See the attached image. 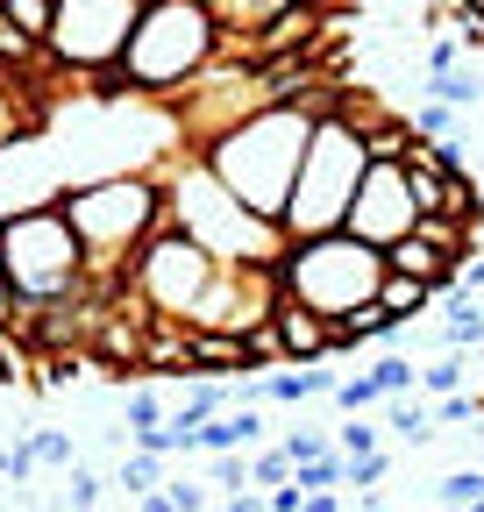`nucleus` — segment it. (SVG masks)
Segmentation results:
<instances>
[{
  "instance_id": "nucleus-20",
  "label": "nucleus",
  "mask_w": 484,
  "mask_h": 512,
  "mask_svg": "<svg viewBox=\"0 0 484 512\" xmlns=\"http://www.w3.org/2000/svg\"><path fill=\"white\" fill-rule=\"evenodd\" d=\"M385 427H392L406 448H420V441H435V406H420V399H385Z\"/></svg>"
},
{
  "instance_id": "nucleus-28",
  "label": "nucleus",
  "mask_w": 484,
  "mask_h": 512,
  "mask_svg": "<svg viewBox=\"0 0 484 512\" xmlns=\"http://www.w3.org/2000/svg\"><path fill=\"white\" fill-rule=\"evenodd\" d=\"M335 456H342V463H356V456H378V427L363 420V413H356L349 427H335Z\"/></svg>"
},
{
  "instance_id": "nucleus-33",
  "label": "nucleus",
  "mask_w": 484,
  "mask_h": 512,
  "mask_svg": "<svg viewBox=\"0 0 484 512\" xmlns=\"http://www.w3.org/2000/svg\"><path fill=\"white\" fill-rule=\"evenodd\" d=\"M449 128H456V114H449V107H435V100H420V107H413V136L449 143Z\"/></svg>"
},
{
  "instance_id": "nucleus-24",
  "label": "nucleus",
  "mask_w": 484,
  "mask_h": 512,
  "mask_svg": "<svg viewBox=\"0 0 484 512\" xmlns=\"http://www.w3.org/2000/svg\"><path fill=\"white\" fill-rule=\"evenodd\" d=\"M0 15H8L22 36L50 43V22H57V0H0Z\"/></svg>"
},
{
  "instance_id": "nucleus-38",
  "label": "nucleus",
  "mask_w": 484,
  "mask_h": 512,
  "mask_svg": "<svg viewBox=\"0 0 484 512\" xmlns=\"http://www.w3.org/2000/svg\"><path fill=\"white\" fill-rule=\"evenodd\" d=\"M456 292H463V299H477V292H484V256H477V264H463V271H456Z\"/></svg>"
},
{
  "instance_id": "nucleus-45",
  "label": "nucleus",
  "mask_w": 484,
  "mask_h": 512,
  "mask_svg": "<svg viewBox=\"0 0 484 512\" xmlns=\"http://www.w3.org/2000/svg\"><path fill=\"white\" fill-rule=\"evenodd\" d=\"M477 185H484V178H477Z\"/></svg>"
},
{
  "instance_id": "nucleus-34",
  "label": "nucleus",
  "mask_w": 484,
  "mask_h": 512,
  "mask_svg": "<svg viewBox=\"0 0 484 512\" xmlns=\"http://www.w3.org/2000/svg\"><path fill=\"white\" fill-rule=\"evenodd\" d=\"M335 456V441H321V434H285V463L299 470V463H328Z\"/></svg>"
},
{
  "instance_id": "nucleus-5",
  "label": "nucleus",
  "mask_w": 484,
  "mask_h": 512,
  "mask_svg": "<svg viewBox=\"0 0 484 512\" xmlns=\"http://www.w3.org/2000/svg\"><path fill=\"white\" fill-rule=\"evenodd\" d=\"M371 171V150H363V128L356 114L335 100L321 121H314V143H307V164H299V185L278 214L285 242H314V235H335L356 207V185Z\"/></svg>"
},
{
  "instance_id": "nucleus-12",
  "label": "nucleus",
  "mask_w": 484,
  "mask_h": 512,
  "mask_svg": "<svg viewBox=\"0 0 484 512\" xmlns=\"http://www.w3.org/2000/svg\"><path fill=\"white\" fill-rule=\"evenodd\" d=\"M285 8H292V0H207V15H214V29H221V57H242V50H250V36L271 29Z\"/></svg>"
},
{
  "instance_id": "nucleus-4",
  "label": "nucleus",
  "mask_w": 484,
  "mask_h": 512,
  "mask_svg": "<svg viewBox=\"0 0 484 512\" xmlns=\"http://www.w3.org/2000/svg\"><path fill=\"white\" fill-rule=\"evenodd\" d=\"M214 64H221V29L207 0H143V22L121 50V86L143 100H178Z\"/></svg>"
},
{
  "instance_id": "nucleus-29",
  "label": "nucleus",
  "mask_w": 484,
  "mask_h": 512,
  "mask_svg": "<svg viewBox=\"0 0 484 512\" xmlns=\"http://www.w3.org/2000/svg\"><path fill=\"white\" fill-rule=\"evenodd\" d=\"M278 484H292V463H285V448H264V456H250V491H278Z\"/></svg>"
},
{
  "instance_id": "nucleus-2",
  "label": "nucleus",
  "mask_w": 484,
  "mask_h": 512,
  "mask_svg": "<svg viewBox=\"0 0 484 512\" xmlns=\"http://www.w3.org/2000/svg\"><path fill=\"white\" fill-rule=\"evenodd\" d=\"M335 100H342L335 86H328L321 100H278V107L250 114L242 128H228V136H214V143L200 150V164H207L257 221H278L285 200H292V185H299V164H307L314 121H321Z\"/></svg>"
},
{
  "instance_id": "nucleus-15",
  "label": "nucleus",
  "mask_w": 484,
  "mask_h": 512,
  "mask_svg": "<svg viewBox=\"0 0 484 512\" xmlns=\"http://www.w3.org/2000/svg\"><path fill=\"white\" fill-rule=\"evenodd\" d=\"M250 441H264V413H257V406H228V413H214V420L200 427V448H207V456H235V448H250Z\"/></svg>"
},
{
  "instance_id": "nucleus-32",
  "label": "nucleus",
  "mask_w": 484,
  "mask_h": 512,
  "mask_svg": "<svg viewBox=\"0 0 484 512\" xmlns=\"http://www.w3.org/2000/svg\"><path fill=\"white\" fill-rule=\"evenodd\" d=\"M292 484L307 491V498H314V491H335V484H342V456H328V463H299Z\"/></svg>"
},
{
  "instance_id": "nucleus-21",
  "label": "nucleus",
  "mask_w": 484,
  "mask_h": 512,
  "mask_svg": "<svg viewBox=\"0 0 484 512\" xmlns=\"http://www.w3.org/2000/svg\"><path fill=\"white\" fill-rule=\"evenodd\" d=\"M114 491H129V498L164 491V456H150V448H129V456H121V470H114Z\"/></svg>"
},
{
  "instance_id": "nucleus-37",
  "label": "nucleus",
  "mask_w": 484,
  "mask_h": 512,
  "mask_svg": "<svg viewBox=\"0 0 484 512\" xmlns=\"http://www.w3.org/2000/svg\"><path fill=\"white\" fill-rule=\"evenodd\" d=\"M264 505H271V512H299V505H307V491H299V484H278Z\"/></svg>"
},
{
  "instance_id": "nucleus-36",
  "label": "nucleus",
  "mask_w": 484,
  "mask_h": 512,
  "mask_svg": "<svg viewBox=\"0 0 484 512\" xmlns=\"http://www.w3.org/2000/svg\"><path fill=\"white\" fill-rule=\"evenodd\" d=\"M164 498H171L178 512H214V491H200V484H171V477H164Z\"/></svg>"
},
{
  "instance_id": "nucleus-40",
  "label": "nucleus",
  "mask_w": 484,
  "mask_h": 512,
  "mask_svg": "<svg viewBox=\"0 0 484 512\" xmlns=\"http://www.w3.org/2000/svg\"><path fill=\"white\" fill-rule=\"evenodd\" d=\"M136 512H178V505H171L164 491H143V498H136Z\"/></svg>"
},
{
  "instance_id": "nucleus-35",
  "label": "nucleus",
  "mask_w": 484,
  "mask_h": 512,
  "mask_svg": "<svg viewBox=\"0 0 484 512\" xmlns=\"http://www.w3.org/2000/svg\"><path fill=\"white\" fill-rule=\"evenodd\" d=\"M456 64H463V43H456V36H435V43H428V64H420V79H442V72H456Z\"/></svg>"
},
{
  "instance_id": "nucleus-8",
  "label": "nucleus",
  "mask_w": 484,
  "mask_h": 512,
  "mask_svg": "<svg viewBox=\"0 0 484 512\" xmlns=\"http://www.w3.org/2000/svg\"><path fill=\"white\" fill-rule=\"evenodd\" d=\"M136 22H143V0H57L43 57L79 86L93 72H114L121 50H129V36H136Z\"/></svg>"
},
{
  "instance_id": "nucleus-7",
  "label": "nucleus",
  "mask_w": 484,
  "mask_h": 512,
  "mask_svg": "<svg viewBox=\"0 0 484 512\" xmlns=\"http://www.w3.org/2000/svg\"><path fill=\"white\" fill-rule=\"evenodd\" d=\"M0 278H8L29 306H50V299H79L93 292L86 285V249L65 221V207H29L15 221H0Z\"/></svg>"
},
{
  "instance_id": "nucleus-25",
  "label": "nucleus",
  "mask_w": 484,
  "mask_h": 512,
  "mask_svg": "<svg viewBox=\"0 0 484 512\" xmlns=\"http://www.w3.org/2000/svg\"><path fill=\"white\" fill-rule=\"evenodd\" d=\"M29 448H36V463H50V470H79V441L65 427H36Z\"/></svg>"
},
{
  "instance_id": "nucleus-18",
  "label": "nucleus",
  "mask_w": 484,
  "mask_h": 512,
  "mask_svg": "<svg viewBox=\"0 0 484 512\" xmlns=\"http://www.w3.org/2000/svg\"><path fill=\"white\" fill-rule=\"evenodd\" d=\"M442 349H449V356H470V349H484V299H463V292H449Z\"/></svg>"
},
{
  "instance_id": "nucleus-6",
  "label": "nucleus",
  "mask_w": 484,
  "mask_h": 512,
  "mask_svg": "<svg viewBox=\"0 0 484 512\" xmlns=\"http://www.w3.org/2000/svg\"><path fill=\"white\" fill-rule=\"evenodd\" d=\"M378 285H385V249L356 242L349 228L314 235V242H285V256H278V292L299 299L307 313H321V320L363 313L378 299Z\"/></svg>"
},
{
  "instance_id": "nucleus-1",
  "label": "nucleus",
  "mask_w": 484,
  "mask_h": 512,
  "mask_svg": "<svg viewBox=\"0 0 484 512\" xmlns=\"http://www.w3.org/2000/svg\"><path fill=\"white\" fill-rule=\"evenodd\" d=\"M79 249H86V285L100 299H114L129 285L143 242L171 221V200H164V178L157 171H100V178H72L57 192Z\"/></svg>"
},
{
  "instance_id": "nucleus-26",
  "label": "nucleus",
  "mask_w": 484,
  "mask_h": 512,
  "mask_svg": "<svg viewBox=\"0 0 484 512\" xmlns=\"http://www.w3.org/2000/svg\"><path fill=\"white\" fill-rule=\"evenodd\" d=\"M435 498H442V512H463V505H477L484 498V470L470 463V470H449L442 484H435Z\"/></svg>"
},
{
  "instance_id": "nucleus-44",
  "label": "nucleus",
  "mask_w": 484,
  "mask_h": 512,
  "mask_svg": "<svg viewBox=\"0 0 484 512\" xmlns=\"http://www.w3.org/2000/svg\"><path fill=\"white\" fill-rule=\"evenodd\" d=\"M477 242H484V221H477Z\"/></svg>"
},
{
  "instance_id": "nucleus-23",
  "label": "nucleus",
  "mask_w": 484,
  "mask_h": 512,
  "mask_svg": "<svg viewBox=\"0 0 484 512\" xmlns=\"http://www.w3.org/2000/svg\"><path fill=\"white\" fill-rule=\"evenodd\" d=\"M463 377H470V363L442 349L435 363H420V392H428V399H456V392H463Z\"/></svg>"
},
{
  "instance_id": "nucleus-43",
  "label": "nucleus",
  "mask_w": 484,
  "mask_h": 512,
  "mask_svg": "<svg viewBox=\"0 0 484 512\" xmlns=\"http://www.w3.org/2000/svg\"><path fill=\"white\" fill-rule=\"evenodd\" d=\"M463 512H484V498H477V505H463Z\"/></svg>"
},
{
  "instance_id": "nucleus-9",
  "label": "nucleus",
  "mask_w": 484,
  "mask_h": 512,
  "mask_svg": "<svg viewBox=\"0 0 484 512\" xmlns=\"http://www.w3.org/2000/svg\"><path fill=\"white\" fill-rule=\"evenodd\" d=\"M214 256L193 242V235H178L171 221L143 242V256H136V271H129V292L157 313V320H186L200 299H207V285H214Z\"/></svg>"
},
{
  "instance_id": "nucleus-30",
  "label": "nucleus",
  "mask_w": 484,
  "mask_h": 512,
  "mask_svg": "<svg viewBox=\"0 0 484 512\" xmlns=\"http://www.w3.org/2000/svg\"><path fill=\"white\" fill-rule=\"evenodd\" d=\"M385 470H392V456H385V448H378V456H356V463H342V484H356L363 498H371V491L385 484Z\"/></svg>"
},
{
  "instance_id": "nucleus-41",
  "label": "nucleus",
  "mask_w": 484,
  "mask_h": 512,
  "mask_svg": "<svg viewBox=\"0 0 484 512\" xmlns=\"http://www.w3.org/2000/svg\"><path fill=\"white\" fill-rule=\"evenodd\" d=\"M292 8H321V15H328V8H335V0H292Z\"/></svg>"
},
{
  "instance_id": "nucleus-39",
  "label": "nucleus",
  "mask_w": 484,
  "mask_h": 512,
  "mask_svg": "<svg viewBox=\"0 0 484 512\" xmlns=\"http://www.w3.org/2000/svg\"><path fill=\"white\" fill-rule=\"evenodd\" d=\"M214 512H271V505H264V491H242V498H221Z\"/></svg>"
},
{
  "instance_id": "nucleus-13",
  "label": "nucleus",
  "mask_w": 484,
  "mask_h": 512,
  "mask_svg": "<svg viewBox=\"0 0 484 512\" xmlns=\"http://www.w3.org/2000/svg\"><path fill=\"white\" fill-rule=\"evenodd\" d=\"M335 370L328 363H278L271 377H264V399H278V406H299V399H335Z\"/></svg>"
},
{
  "instance_id": "nucleus-22",
  "label": "nucleus",
  "mask_w": 484,
  "mask_h": 512,
  "mask_svg": "<svg viewBox=\"0 0 484 512\" xmlns=\"http://www.w3.org/2000/svg\"><path fill=\"white\" fill-rule=\"evenodd\" d=\"M371 384H378L385 399H406V392H420V363L399 356V349H385V356L371 363Z\"/></svg>"
},
{
  "instance_id": "nucleus-27",
  "label": "nucleus",
  "mask_w": 484,
  "mask_h": 512,
  "mask_svg": "<svg viewBox=\"0 0 484 512\" xmlns=\"http://www.w3.org/2000/svg\"><path fill=\"white\" fill-rule=\"evenodd\" d=\"M335 406L356 420V413H371V406H385V392H378V384H371V370H363V377H342L335 384Z\"/></svg>"
},
{
  "instance_id": "nucleus-31",
  "label": "nucleus",
  "mask_w": 484,
  "mask_h": 512,
  "mask_svg": "<svg viewBox=\"0 0 484 512\" xmlns=\"http://www.w3.org/2000/svg\"><path fill=\"white\" fill-rule=\"evenodd\" d=\"M107 498V477H93V470H72V484H65V512H93Z\"/></svg>"
},
{
  "instance_id": "nucleus-3",
  "label": "nucleus",
  "mask_w": 484,
  "mask_h": 512,
  "mask_svg": "<svg viewBox=\"0 0 484 512\" xmlns=\"http://www.w3.org/2000/svg\"><path fill=\"white\" fill-rule=\"evenodd\" d=\"M164 178V200H171V228L178 235H193L214 264H242V271H278V256H285V228L278 221H257L250 207L235 200V192L186 150V157H171L157 164Z\"/></svg>"
},
{
  "instance_id": "nucleus-19",
  "label": "nucleus",
  "mask_w": 484,
  "mask_h": 512,
  "mask_svg": "<svg viewBox=\"0 0 484 512\" xmlns=\"http://www.w3.org/2000/svg\"><path fill=\"white\" fill-rule=\"evenodd\" d=\"M420 93H428L435 107H449V114L477 107V100H484V72H477V57H470V64H456V72H442V79H420Z\"/></svg>"
},
{
  "instance_id": "nucleus-10",
  "label": "nucleus",
  "mask_w": 484,
  "mask_h": 512,
  "mask_svg": "<svg viewBox=\"0 0 484 512\" xmlns=\"http://www.w3.org/2000/svg\"><path fill=\"white\" fill-rule=\"evenodd\" d=\"M413 221H420V207H413V185H406V171L399 164H371L363 171V185H356V207H349V235L356 242H371V249H392L399 235H413Z\"/></svg>"
},
{
  "instance_id": "nucleus-16",
  "label": "nucleus",
  "mask_w": 484,
  "mask_h": 512,
  "mask_svg": "<svg viewBox=\"0 0 484 512\" xmlns=\"http://www.w3.org/2000/svg\"><path fill=\"white\" fill-rule=\"evenodd\" d=\"M121 427H129V448H150V456H157V434H164V392H150V384L121 392Z\"/></svg>"
},
{
  "instance_id": "nucleus-11",
  "label": "nucleus",
  "mask_w": 484,
  "mask_h": 512,
  "mask_svg": "<svg viewBox=\"0 0 484 512\" xmlns=\"http://www.w3.org/2000/svg\"><path fill=\"white\" fill-rule=\"evenodd\" d=\"M271 342H278V363H328V356H335V320H321V313H307L299 299L278 292V306H271Z\"/></svg>"
},
{
  "instance_id": "nucleus-42",
  "label": "nucleus",
  "mask_w": 484,
  "mask_h": 512,
  "mask_svg": "<svg viewBox=\"0 0 484 512\" xmlns=\"http://www.w3.org/2000/svg\"><path fill=\"white\" fill-rule=\"evenodd\" d=\"M36 512H65V505H36Z\"/></svg>"
},
{
  "instance_id": "nucleus-17",
  "label": "nucleus",
  "mask_w": 484,
  "mask_h": 512,
  "mask_svg": "<svg viewBox=\"0 0 484 512\" xmlns=\"http://www.w3.org/2000/svg\"><path fill=\"white\" fill-rule=\"evenodd\" d=\"M435 299H442V292H428L420 278H399V271H385V285H378V299H371V306H385V313L399 320V328H413V320L428 313Z\"/></svg>"
},
{
  "instance_id": "nucleus-14",
  "label": "nucleus",
  "mask_w": 484,
  "mask_h": 512,
  "mask_svg": "<svg viewBox=\"0 0 484 512\" xmlns=\"http://www.w3.org/2000/svg\"><path fill=\"white\" fill-rule=\"evenodd\" d=\"M143 370H150V377H171V370L193 377V328H186V320H150V335H143Z\"/></svg>"
}]
</instances>
